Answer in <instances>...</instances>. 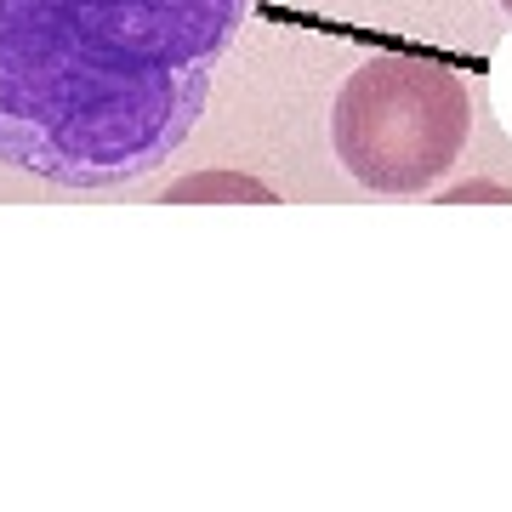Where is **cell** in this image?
Returning <instances> with one entry per match:
<instances>
[{"mask_svg": "<svg viewBox=\"0 0 512 512\" xmlns=\"http://www.w3.org/2000/svg\"><path fill=\"white\" fill-rule=\"evenodd\" d=\"M251 0H0V165L126 188L194 137Z\"/></svg>", "mask_w": 512, "mask_h": 512, "instance_id": "obj_1", "label": "cell"}, {"mask_svg": "<svg viewBox=\"0 0 512 512\" xmlns=\"http://www.w3.org/2000/svg\"><path fill=\"white\" fill-rule=\"evenodd\" d=\"M473 126L467 80L421 52H370L330 103V143L370 194H421L461 160Z\"/></svg>", "mask_w": 512, "mask_h": 512, "instance_id": "obj_2", "label": "cell"}, {"mask_svg": "<svg viewBox=\"0 0 512 512\" xmlns=\"http://www.w3.org/2000/svg\"><path fill=\"white\" fill-rule=\"evenodd\" d=\"M165 205H200V200H217V205H279V194L256 177H239V171H194L183 183H171L160 194Z\"/></svg>", "mask_w": 512, "mask_h": 512, "instance_id": "obj_3", "label": "cell"}, {"mask_svg": "<svg viewBox=\"0 0 512 512\" xmlns=\"http://www.w3.org/2000/svg\"><path fill=\"white\" fill-rule=\"evenodd\" d=\"M490 97H495V114H501V126L512 131V40L490 57Z\"/></svg>", "mask_w": 512, "mask_h": 512, "instance_id": "obj_4", "label": "cell"}, {"mask_svg": "<svg viewBox=\"0 0 512 512\" xmlns=\"http://www.w3.org/2000/svg\"><path fill=\"white\" fill-rule=\"evenodd\" d=\"M444 200H512L507 188H495V183H467V188H450Z\"/></svg>", "mask_w": 512, "mask_h": 512, "instance_id": "obj_5", "label": "cell"}, {"mask_svg": "<svg viewBox=\"0 0 512 512\" xmlns=\"http://www.w3.org/2000/svg\"><path fill=\"white\" fill-rule=\"evenodd\" d=\"M501 12H507V18H512V0H501Z\"/></svg>", "mask_w": 512, "mask_h": 512, "instance_id": "obj_6", "label": "cell"}]
</instances>
